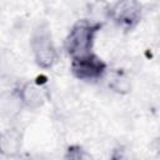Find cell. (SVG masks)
Returning <instances> with one entry per match:
<instances>
[{"instance_id":"obj_7","label":"cell","mask_w":160,"mask_h":160,"mask_svg":"<svg viewBox=\"0 0 160 160\" xmlns=\"http://www.w3.org/2000/svg\"><path fill=\"white\" fill-rule=\"evenodd\" d=\"M24 135L16 128H8L0 131V155L15 158L22 149Z\"/></svg>"},{"instance_id":"obj_10","label":"cell","mask_w":160,"mask_h":160,"mask_svg":"<svg viewBox=\"0 0 160 160\" xmlns=\"http://www.w3.org/2000/svg\"><path fill=\"white\" fill-rule=\"evenodd\" d=\"M65 159H75V160H80V159H89L90 155L86 152V150H84L80 145H70L68 146V149L65 150Z\"/></svg>"},{"instance_id":"obj_2","label":"cell","mask_w":160,"mask_h":160,"mask_svg":"<svg viewBox=\"0 0 160 160\" xmlns=\"http://www.w3.org/2000/svg\"><path fill=\"white\" fill-rule=\"evenodd\" d=\"M30 50L35 64L44 70L55 66L59 60L58 48L54 42L50 28L46 22H41L34 28L30 35Z\"/></svg>"},{"instance_id":"obj_9","label":"cell","mask_w":160,"mask_h":160,"mask_svg":"<svg viewBox=\"0 0 160 160\" xmlns=\"http://www.w3.org/2000/svg\"><path fill=\"white\" fill-rule=\"evenodd\" d=\"M109 8L110 4H108L106 0H95L89 8L88 19L104 25V22L109 20Z\"/></svg>"},{"instance_id":"obj_6","label":"cell","mask_w":160,"mask_h":160,"mask_svg":"<svg viewBox=\"0 0 160 160\" xmlns=\"http://www.w3.org/2000/svg\"><path fill=\"white\" fill-rule=\"evenodd\" d=\"M24 105L21 102L18 86L0 92V119L14 120L22 111Z\"/></svg>"},{"instance_id":"obj_8","label":"cell","mask_w":160,"mask_h":160,"mask_svg":"<svg viewBox=\"0 0 160 160\" xmlns=\"http://www.w3.org/2000/svg\"><path fill=\"white\" fill-rule=\"evenodd\" d=\"M108 86L111 91L119 95H126L131 91V88H132L131 78L124 70H115L110 74Z\"/></svg>"},{"instance_id":"obj_5","label":"cell","mask_w":160,"mask_h":160,"mask_svg":"<svg viewBox=\"0 0 160 160\" xmlns=\"http://www.w3.org/2000/svg\"><path fill=\"white\" fill-rule=\"evenodd\" d=\"M19 95L24 109L28 110H38L46 101V90L42 84L36 80H28L18 86Z\"/></svg>"},{"instance_id":"obj_3","label":"cell","mask_w":160,"mask_h":160,"mask_svg":"<svg viewBox=\"0 0 160 160\" xmlns=\"http://www.w3.org/2000/svg\"><path fill=\"white\" fill-rule=\"evenodd\" d=\"M70 71L72 76L82 82H98L106 78L109 66L94 51L79 58L70 59Z\"/></svg>"},{"instance_id":"obj_1","label":"cell","mask_w":160,"mask_h":160,"mask_svg":"<svg viewBox=\"0 0 160 160\" xmlns=\"http://www.w3.org/2000/svg\"><path fill=\"white\" fill-rule=\"evenodd\" d=\"M101 28L102 24L95 22L88 18L74 22L64 41V49L68 56L74 59L92 52L95 39Z\"/></svg>"},{"instance_id":"obj_4","label":"cell","mask_w":160,"mask_h":160,"mask_svg":"<svg viewBox=\"0 0 160 160\" xmlns=\"http://www.w3.org/2000/svg\"><path fill=\"white\" fill-rule=\"evenodd\" d=\"M142 12L140 0H116L109 8V20L121 30L131 31L140 24Z\"/></svg>"}]
</instances>
